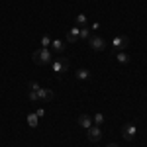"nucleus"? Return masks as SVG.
Instances as JSON below:
<instances>
[{
	"label": "nucleus",
	"mask_w": 147,
	"mask_h": 147,
	"mask_svg": "<svg viewBox=\"0 0 147 147\" xmlns=\"http://www.w3.org/2000/svg\"><path fill=\"white\" fill-rule=\"evenodd\" d=\"M75 24H77V28H86L88 20H86V16H84V14H79V16L75 18Z\"/></svg>",
	"instance_id": "nucleus-14"
},
{
	"label": "nucleus",
	"mask_w": 147,
	"mask_h": 147,
	"mask_svg": "<svg viewBox=\"0 0 147 147\" xmlns=\"http://www.w3.org/2000/svg\"><path fill=\"white\" fill-rule=\"evenodd\" d=\"M79 30H80V28H71V30L67 32V41H69V43L79 41Z\"/></svg>",
	"instance_id": "nucleus-9"
},
{
	"label": "nucleus",
	"mask_w": 147,
	"mask_h": 147,
	"mask_svg": "<svg viewBox=\"0 0 147 147\" xmlns=\"http://www.w3.org/2000/svg\"><path fill=\"white\" fill-rule=\"evenodd\" d=\"M116 59H118V63H120V65H127V63H129V57H127V53H122V51L118 53V57H116Z\"/></svg>",
	"instance_id": "nucleus-15"
},
{
	"label": "nucleus",
	"mask_w": 147,
	"mask_h": 147,
	"mask_svg": "<svg viewBox=\"0 0 147 147\" xmlns=\"http://www.w3.org/2000/svg\"><path fill=\"white\" fill-rule=\"evenodd\" d=\"M90 34H92V30L86 26V28H80L79 30V39H90Z\"/></svg>",
	"instance_id": "nucleus-13"
},
{
	"label": "nucleus",
	"mask_w": 147,
	"mask_h": 147,
	"mask_svg": "<svg viewBox=\"0 0 147 147\" xmlns=\"http://www.w3.org/2000/svg\"><path fill=\"white\" fill-rule=\"evenodd\" d=\"M39 88H41V86H39V82H35V80H32V82H30V90L37 92V90H39Z\"/></svg>",
	"instance_id": "nucleus-18"
},
{
	"label": "nucleus",
	"mask_w": 147,
	"mask_h": 147,
	"mask_svg": "<svg viewBox=\"0 0 147 147\" xmlns=\"http://www.w3.org/2000/svg\"><path fill=\"white\" fill-rule=\"evenodd\" d=\"M92 124H94V125L104 124V116H102V114H94V118H92Z\"/></svg>",
	"instance_id": "nucleus-16"
},
{
	"label": "nucleus",
	"mask_w": 147,
	"mask_h": 147,
	"mask_svg": "<svg viewBox=\"0 0 147 147\" xmlns=\"http://www.w3.org/2000/svg\"><path fill=\"white\" fill-rule=\"evenodd\" d=\"M51 47H53V51H55L57 55H61V53L65 51V43H63L61 39H55V41H51Z\"/></svg>",
	"instance_id": "nucleus-10"
},
{
	"label": "nucleus",
	"mask_w": 147,
	"mask_h": 147,
	"mask_svg": "<svg viewBox=\"0 0 147 147\" xmlns=\"http://www.w3.org/2000/svg\"><path fill=\"white\" fill-rule=\"evenodd\" d=\"M88 45H90V49H94V51H102V49H106V41H104V37L90 35V39H88Z\"/></svg>",
	"instance_id": "nucleus-4"
},
{
	"label": "nucleus",
	"mask_w": 147,
	"mask_h": 147,
	"mask_svg": "<svg viewBox=\"0 0 147 147\" xmlns=\"http://www.w3.org/2000/svg\"><path fill=\"white\" fill-rule=\"evenodd\" d=\"M37 124H39L37 114H35V112H30V114H28V125H30V127H37Z\"/></svg>",
	"instance_id": "nucleus-11"
},
{
	"label": "nucleus",
	"mask_w": 147,
	"mask_h": 147,
	"mask_svg": "<svg viewBox=\"0 0 147 147\" xmlns=\"http://www.w3.org/2000/svg\"><path fill=\"white\" fill-rule=\"evenodd\" d=\"M67 69H69V59H65V57H57V59L51 61V71L55 73L57 77H61Z\"/></svg>",
	"instance_id": "nucleus-2"
},
{
	"label": "nucleus",
	"mask_w": 147,
	"mask_h": 147,
	"mask_svg": "<svg viewBox=\"0 0 147 147\" xmlns=\"http://www.w3.org/2000/svg\"><path fill=\"white\" fill-rule=\"evenodd\" d=\"M77 79L79 80H88L90 79V71H88V69H79V71H77Z\"/></svg>",
	"instance_id": "nucleus-12"
},
{
	"label": "nucleus",
	"mask_w": 147,
	"mask_h": 147,
	"mask_svg": "<svg viewBox=\"0 0 147 147\" xmlns=\"http://www.w3.org/2000/svg\"><path fill=\"white\" fill-rule=\"evenodd\" d=\"M122 134H124V139H127V141H134V137H136V134H137L136 124H125L124 127H122Z\"/></svg>",
	"instance_id": "nucleus-5"
},
{
	"label": "nucleus",
	"mask_w": 147,
	"mask_h": 147,
	"mask_svg": "<svg viewBox=\"0 0 147 147\" xmlns=\"http://www.w3.org/2000/svg\"><path fill=\"white\" fill-rule=\"evenodd\" d=\"M86 136H88V141H92V143H96V141H100L102 139V129L98 127V125L92 124L88 129H86Z\"/></svg>",
	"instance_id": "nucleus-3"
},
{
	"label": "nucleus",
	"mask_w": 147,
	"mask_h": 147,
	"mask_svg": "<svg viewBox=\"0 0 147 147\" xmlns=\"http://www.w3.org/2000/svg\"><path fill=\"white\" fill-rule=\"evenodd\" d=\"M35 114H37V118L45 116V108H37V110H35Z\"/></svg>",
	"instance_id": "nucleus-20"
},
{
	"label": "nucleus",
	"mask_w": 147,
	"mask_h": 147,
	"mask_svg": "<svg viewBox=\"0 0 147 147\" xmlns=\"http://www.w3.org/2000/svg\"><path fill=\"white\" fill-rule=\"evenodd\" d=\"M37 96H39V102H49V100H53V90H49V88H39L37 90Z\"/></svg>",
	"instance_id": "nucleus-7"
},
{
	"label": "nucleus",
	"mask_w": 147,
	"mask_h": 147,
	"mask_svg": "<svg viewBox=\"0 0 147 147\" xmlns=\"http://www.w3.org/2000/svg\"><path fill=\"white\" fill-rule=\"evenodd\" d=\"M79 125L80 127H84V129H88L92 125V118L90 116H86V114H80L79 116Z\"/></svg>",
	"instance_id": "nucleus-8"
},
{
	"label": "nucleus",
	"mask_w": 147,
	"mask_h": 147,
	"mask_svg": "<svg viewBox=\"0 0 147 147\" xmlns=\"http://www.w3.org/2000/svg\"><path fill=\"white\" fill-rule=\"evenodd\" d=\"M28 96H30V100H32V102H39V96H37V92L30 90V94H28Z\"/></svg>",
	"instance_id": "nucleus-19"
},
{
	"label": "nucleus",
	"mask_w": 147,
	"mask_h": 147,
	"mask_svg": "<svg viewBox=\"0 0 147 147\" xmlns=\"http://www.w3.org/2000/svg\"><path fill=\"white\" fill-rule=\"evenodd\" d=\"M34 61L37 65H51V61H53V53L49 51V49H37L34 53Z\"/></svg>",
	"instance_id": "nucleus-1"
},
{
	"label": "nucleus",
	"mask_w": 147,
	"mask_h": 147,
	"mask_svg": "<svg viewBox=\"0 0 147 147\" xmlns=\"http://www.w3.org/2000/svg\"><path fill=\"white\" fill-rule=\"evenodd\" d=\"M108 147H120V145H116V143H110V145H108Z\"/></svg>",
	"instance_id": "nucleus-22"
},
{
	"label": "nucleus",
	"mask_w": 147,
	"mask_h": 147,
	"mask_svg": "<svg viewBox=\"0 0 147 147\" xmlns=\"http://www.w3.org/2000/svg\"><path fill=\"white\" fill-rule=\"evenodd\" d=\"M98 28H100V24H96V22H94V24H92V26H90V30H92V32H96Z\"/></svg>",
	"instance_id": "nucleus-21"
},
{
	"label": "nucleus",
	"mask_w": 147,
	"mask_h": 147,
	"mask_svg": "<svg viewBox=\"0 0 147 147\" xmlns=\"http://www.w3.org/2000/svg\"><path fill=\"white\" fill-rule=\"evenodd\" d=\"M49 45H51V37H49V35H43V37H41V47H43V49H49Z\"/></svg>",
	"instance_id": "nucleus-17"
},
{
	"label": "nucleus",
	"mask_w": 147,
	"mask_h": 147,
	"mask_svg": "<svg viewBox=\"0 0 147 147\" xmlns=\"http://www.w3.org/2000/svg\"><path fill=\"white\" fill-rule=\"evenodd\" d=\"M112 47L116 49V51L125 49V47H127V37H125V35H116V37L112 39Z\"/></svg>",
	"instance_id": "nucleus-6"
}]
</instances>
